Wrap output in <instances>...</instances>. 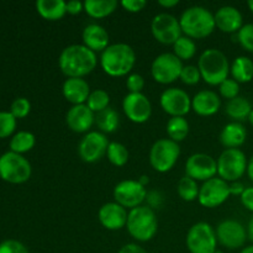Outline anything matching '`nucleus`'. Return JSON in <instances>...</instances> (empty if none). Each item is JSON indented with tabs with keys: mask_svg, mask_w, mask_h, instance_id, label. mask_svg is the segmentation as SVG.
<instances>
[{
	"mask_svg": "<svg viewBox=\"0 0 253 253\" xmlns=\"http://www.w3.org/2000/svg\"><path fill=\"white\" fill-rule=\"evenodd\" d=\"M214 253H224V252H222L221 250H216V251H215Z\"/></svg>",
	"mask_w": 253,
	"mask_h": 253,
	"instance_id": "bf43d9fd",
	"label": "nucleus"
},
{
	"mask_svg": "<svg viewBox=\"0 0 253 253\" xmlns=\"http://www.w3.org/2000/svg\"><path fill=\"white\" fill-rule=\"evenodd\" d=\"M151 32L160 43L174 44L183 36L179 19L167 12L157 14L151 22Z\"/></svg>",
	"mask_w": 253,
	"mask_h": 253,
	"instance_id": "9b49d317",
	"label": "nucleus"
},
{
	"mask_svg": "<svg viewBox=\"0 0 253 253\" xmlns=\"http://www.w3.org/2000/svg\"><path fill=\"white\" fill-rule=\"evenodd\" d=\"M95 125L103 133H113L120 126V116L118 111L113 108H106L105 110L95 114Z\"/></svg>",
	"mask_w": 253,
	"mask_h": 253,
	"instance_id": "c756f323",
	"label": "nucleus"
},
{
	"mask_svg": "<svg viewBox=\"0 0 253 253\" xmlns=\"http://www.w3.org/2000/svg\"><path fill=\"white\" fill-rule=\"evenodd\" d=\"M230 63L226 54L216 48H208L198 59L202 79L209 85H220L229 78Z\"/></svg>",
	"mask_w": 253,
	"mask_h": 253,
	"instance_id": "20e7f679",
	"label": "nucleus"
},
{
	"mask_svg": "<svg viewBox=\"0 0 253 253\" xmlns=\"http://www.w3.org/2000/svg\"><path fill=\"white\" fill-rule=\"evenodd\" d=\"M35 143H36V138H35L34 133L29 132V131H19L10 140V151L17 153V155H22V153L31 151Z\"/></svg>",
	"mask_w": 253,
	"mask_h": 253,
	"instance_id": "2f4dec72",
	"label": "nucleus"
},
{
	"mask_svg": "<svg viewBox=\"0 0 253 253\" xmlns=\"http://www.w3.org/2000/svg\"><path fill=\"white\" fill-rule=\"evenodd\" d=\"M180 156V147L170 138H161L152 145L150 151V163L155 170L167 173L172 169Z\"/></svg>",
	"mask_w": 253,
	"mask_h": 253,
	"instance_id": "6e6552de",
	"label": "nucleus"
},
{
	"mask_svg": "<svg viewBox=\"0 0 253 253\" xmlns=\"http://www.w3.org/2000/svg\"><path fill=\"white\" fill-rule=\"evenodd\" d=\"M113 195L115 203L131 210L142 205L147 198V190L138 180L126 179L115 185Z\"/></svg>",
	"mask_w": 253,
	"mask_h": 253,
	"instance_id": "f8f14e48",
	"label": "nucleus"
},
{
	"mask_svg": "<svg viewBox=\"0 0 253 253\" xmlns=\"http://www.w3.org/2000/svg\"><path fill=\"white\" fill-rule=\"evenodd\" d=\"M217 175L225 182H239L240 178L247 173V160L246 155L240 148H226L221 152L216 161Z\"/></svg>",
	"mask_w": 253,
	"mask_h": 253,
	"instance_id": "423d86ee",
	"label": "nucleus"
},
{
	"mask_svg": "<svg viewBox=\"0 0 253 253\" xmlns=\"http://www.w3.org/2000/svg\"><path fill=\"white\" fill-rule=\"evenodd\" d=\"M158 4H160L161 6L166 7V9H170V7L177 6V5L179 4V1H178V0H160Z\"/></svg>",
	"mask_w": 253,
	"mask_h": 253,
	"instance_id": "3c124183",
	"label": "nucleus"
},
{
	"mask_svg": "<svg viewBox=\"0 0 253 253\" xmlns=\"http://www.w3.org/2000/svg\"><path fill=\"white\" fill-rule=\"evenodd\" d=\"M66 123L73 132L88 133L91 126L95 124V114L86 106V104L72 105L67 111Z\"/></svg>",
	"mask_w": 253,
	"mask_h": 253,
	"instance_id": "aec40b11",
	"label": "nucleus"
},
{
	"mask_svg": "<svg viewBox=\"0 0 253 253\" xmlns=\"http://www.w3.org/2000/svg\"><path fill=\"white\" fill-rule=\"evenodd\" d=\"M66 11L67 14L71 15H79L82 11H84V2L79 0H71L66 2Z\"/></svg>",
	"mask_w": 253,
	"mask_h": 253,
	"instance_id": "49530a36",
	"label": "nucleus"
},
{
	"mask_svg": "<svg viewBox=\"0 0 253 253\" xmlns=\"http://www.w3.org/2000/svg\"><path fill=\"white\" fill-rule=\"evenodd\" d=\"M36 10L43 19L49 21L61 20L67 14L64 0H37Z\"/></svg>",
	"mask_w": 253,
	"mask_h": 253,
	"instance_id": "a878e982",
	"label": "nucleus"
},
{
	"mask_svg": "<svg viewBox=\"0 0 253 253\" xmlns=\"http://www.w3.org/2000/svg\"><path fill=\"white\" fill-rule=\"evenodd\" d=\"M106 156H108L109 162L115 167H124L128 162V157H130L127 148L120 142L109 143Z\"/></svg>",
	"mask_w": 253,
	"mask_h": 253,
	"instance_id": "f704fd0d",
	"label": "nucleus"
},
{
	"mask_svg": "<svg viewBox=\"0 0 253 253\" xmlns=\"http://www.w3.org/2000/svg\"><path fill=\"white\" fill-rule=\"evenodd\" d=\"M32 168L22 155L6 152L0 156V178L11 184H21L31 177Z\"/></svg>",
	"mask_w": 253,
	"mask_h": 253,
	"instance_id": "0eeeda50",
	"label": "nucleus"
},
{
	"mask_svg": "<svg viewBox=\"0 0 253 253\" xmlns=\"http://www.w3.org/2000/svg\"><path fill=\"white\" fill-rule=\"evenodd\" d=\"M221 99L212 90H200L192 98V110L200 116H212L220 110Z\"/></svg>",
	"mask_w": 253,
	"mask_h": 253,
	"instance_id": "4be33fe9",
	"label": "nucleus"
},
{
	"mask_svg": "<svg viewBox=\"0 0 253 253\" xmlns=\"http://www.w3.org/2000/svg\"><path fill=\"white\" fill-rule=\"evenodd\" d=\"M216 239L221 246L229 250H237L246 244L247 230L241 222L227 219L220 222L216 227Z\"/></svg>",
	"mask_w": 253,
	"mask_h": 253,
	"instance_id": "dca6fc26",
	"label": "nucleus"
},
{
	"mask_svg": "<svg viewBox=\"0 0 253 253\" xmlns=\"http://www.w3.org/2000/svg\"><path fill=\"white\" fill-rule=\"evenodd\" d=\"M173 53L182 62L192 59L195 56V53H197V43L194 42V40L189 39V37L183 35L173 44Z\"/></svg>",
	"mask_w": 253,
	"mask_h": 253,
	"instance_id": "72a5a7b5",
	"label": "nucleus"
},
{
	"mask_svg": "<svg viewBox=\"0 0 253 253\" xmlns=\"http://www.w3.org/2000/svg\"><path fill=\"white\" fill-rule=\"evenodd\" d=\"M200 187L198 185L197 180L192 179L188 175H184L179 179L177 185L178 195L182 198L184 202H194L199 197Z\"/></svg>",
	"mask_w": 253,
	"mask_h": 253,
	"instance_id": "473e14b6",
	"label": "nucleus"
},
{
	"mask_svg": "<svg viewBox=\"0 0 253 253\" xmlns=\"http://www.w3.org/2000/svg\"><path fill=\"white\" fill-rule=\"evenodd\" d=\"M161 108L165 113L174 116L184 118L192 110V98L185 90L180 88H168L161 94L160 98Z\"/></svg>",
	"mask_w": 253,
	"mask_h": 253,
	"instance_id": "f3484780",
	"label": "nucleus"
},
{
	"mask_svg": "<svg viewBox=\"0 0 253 253\" xmlns=\"http://www.w3.org/2000/svg\"><path fill=\"white\" fill-rule=\"evenodd\" d=\"M237 41L246 51L253 53V24H246L237 32Z\"/></svg>",
	"mask_w": 253,
	"mask_h": 253,
	"instance_id": "a19ab883",
	"label": "nucleus"
},
{
	"mask_svg": "<svg viewBox=\"0 0 253 253\" xmlns=\"http://www.w3.org/2000/svg\"><path fill=\"white\" fill-rule=\"evenodd\" d=\"M217 174V163L207 153H194L185 162V175L197 182H207Z\"/></svg>",
	"mask_w": 253,
	"mask_h": 253,
	"instance_id": "2eb2a0df",
	"label": "nucleus"
},
{
	"mask_svg": "<svg viewBox=\"0 0 253 253\" xmlns=\"http://www.w3.org/2000/svg\"><path fill=\"white\" fill-rule=\"evenodd\" d=\"M109 141L105 133L100 131H89L78 145L79 157L85 163H95L106 155Z\"/></svg>",
	"mask_w": 253,
	"mask_h": 253,
	"instance_id": "4468645a",
	"label": "nucleus"
},
{
	"mask_svg": "<svg viewBox=\"0 0 253 253\" xmlns=\"http://www.w3.org/2000/svg\"><path fill=\"white\" fill-rule=\"evenodd\" d=\"M31 111V104L29 99L26 98H17L12 101L10 106V113L15 116V119H24Z\"/></svg>",
	"mask_w": 253,
	"mask_h": 253,
	"instance_id": "ea45409f",
	"label": "nucleus"
},
{
	"mask_svg": "<svg viewBox=\"0 0 253 253\" xmlns=\"http://www.w3.org/2000/svg\"><path fill=\"white\" fill-rule=\"evenodd\" d=\"M183 67V62L174 53L166 52L153 59L151 64V76L157 83L170 84L179 79Z\"/></svg>",
	"mask_w": 253,
	"mask_h": 253,
	"instance_id": "9d476101",
	"label": "nucleus"
},
{
	"mask_svg": "<svg viewBox=\"0 0 253 253\" xmlns=\"http://www.w3.org/2000/svg\"><path fill=\"white\" fill-rule=\"evenodd\" d=\"M116 0H85L84 11L93 19H104L118 9Z\"/></svg>",
	"mask_w": 253,
	"mask_h": 253,
	"instance_id": "c85d7f7f",
	"label": "nucleus"
},
{
	"mask_svg": "<svg viewBox=\"0 0 253 253\" xmlns=\"http://www.w3.org/2000/svg\"><path fill=\"white\" fill-rule=\"evenodd\" d=\"M118 253H147V251L137 244H126L119 250Z\"/></svg>",
	"mask_w": 253,
	"mask_h": 253,
	"instance_id": "de8ad7c7",
	"label": "nucleus"
},
{
	"mask_svg": "<svg viewBox=\"0 0 253 253\" xmlns=\"http://www.w3.org/2000/svg\"><path fill=\"white\" fill-rule=\"evenodd\" d=\"M215 25L217 29L225 34H235L244 26V17L237 7L225 5L216 10L214 14Z\"/></svg>",
	"mask_w": 253,
	"mask_h": 253,
	"instance_id": "412c9836",
	"label": "nucleus"
},
{
	"mask_svg": "<svg viewBox=\"0 0 253 253\" xmlns=\"http://www.w3.org/2000/svg\"><path fill=\"white\" fill-rule=\"evenodd\" d=\"M126 229L130 236L138 242H147L157 234L158 221L152 208L147 205L131 209L128 211Z\"/></svg>",
	"mask_w": 253,
	"mask_h": 253,
	"instance_id": "39448f33",
	"label": "nucleus"
},
{
	"mask_svg": "<svg viewBox=\"0 0 253 253\" xmlns=\"http://www.w3.org/2000/svg\"><path fill=\"white\" fill-rule=\"evenodd\" d=\"M83 44L91 49L93 52H103L104 49L108 48L110 44V36L108 31L99 24H89L88 26L84 27L83 34Z\"/></svg>",
	"mask_w": 253,
	"mask_h": 253,
	"instance_id": "b1692460",
	"label": "nucleus"
},
{
	"mask_svg": "<svg viewBox=\"0 0 253 253\" xmlns=\"http://www.w3.org/2000/svg\"><path fill=\"white\" fill-rule=\"evenodd\" d=\"M123 110L130 121L145 124L152 115V104L142 93H128L123 100Z\"/></svg>",
	"mask_w": 253,
	"mask_h": 253,
	"instance_id": "a211bd4d",
	"label": "nucleus"
},
{
	"mask_svg": "<svg viewBox=\"0 0 253 253\" xmlns=\"http://www.w3.org/2000/svg\"><path fill=\"white\" fill-rule=\"evenodd\" d=\"M230 73L237 83H249L253 79V61L246 56H239L234 59Z\"/></svg>",
	"mask_w": 253,
	"mask_h": 253,
	"instance_id": "cd10ccee",
	"label": "nucleus"
},
{
	"mask_svg": "<svg viewBox=\"0 0 253 253\" xmlns=\"http://www.w3.org/2000/svg\"><path fill=\"white\" fill-rule=\"evenodd\" d=\"M128 212L127 210L115 202L106 203L99 209L98 219L101 226L110 231H116L126 227Z\"/></svg>",
	"mask_w": 253,
	"mask_h": 253,
	"instance_id": "6ab92c4d",
	"label": "nucleus"
},
{
	"mask_svg": "<svg viewBox=\"0 0 253 253\" xmlns=\"http://www.w3.org/2000/svg\"><path fill=\"white\" fill-rule=\"evenodd\" d=\"M120 5L128 12H140L145 9L147 1L146 0H123Z\"/></svg>",
	"mask_w": 253,
	"mask_h": 253,
	"instance_id": "c03bdc74",
	"label": "nucleus"
},
{
	"mask_svg": "<svg viewBox=\"0 0 253 253\" xmlns=\"http://www.w3.org/2000/svg\"><path fill=\"white\" fill-rule=\"evenodd\" d=\"M0 253H29V250L20 241L6 240L0 244Z\"/></svg>",
	"mask_w": 253,
	"mask_h": 253,
	"instance_id": "37998d69",
	"label": "nucleus"
},
{
	"mask_svg": "<svg viewBox=\"0 0 253 253\" xmlns=\"http://www.w3.org/2000/svg\"><path fill=\"white\" fill-rule=\"evenodd\" d=\"M16 128V119L10 111H0V138L9 137Z\"/></svg>",
	"mask_w": 253,
	"mask_h": 253,
	"instance_id": "e433bc0d",
	"label": "nucleus"
},
{
	"mask_svg": "<svg viewBox=\"0 0 253 253\" xmlns=\"http://www.w3.org/2000/svg\"><path fill=\"white\" fill-rule=\"evenodd\" d=\"M247 138V131L245 126L241 123L232 121L227 125L224 126V128L220 132V142L226 148H239L245 143Z\"/></svg>",
	"mask_w": 253,
	"mask_h": 253,
	"instance_id": "393cba45",
	"label": "nucleus"
},
{
	"mask_svg": "<svg viewBox=\"0 0 253 253\" xmlns=\"http://www.w3.org/2000/svg\"><path fill=\"white\" fill-rule=\"evenodd\" d=\"M101 69L110 77H125L136 63L135 49L127 43H114L100 54Z\"/></svg>",
	"mask_w": 253,
	"mask_h": 253,
	"instance_id": "f03ea898",
	"label": "nucleus"
},
{
	"mask_svg": "<svg viewBox=\"0 0 253 253\" xmlns=\"http://www.w3.org/2000/svg\"><path fill=\"white\" fill-rule=\"evenodd\" d=\"M62 93L72 105L85 104L91 90L88 82L83 78H67L62 85Z\"/></svg>",
	"mask_w": 253,
	"mask_h": 253,
	"instance_id": "5701e85b",
	"label": "nucleus"
},
{
	"mask_svg": "<svg viewBox=\"0 0 253 253\" xmlns=\"http://www.w3.org/2000/svg\"><path fill=\"white\" fill-rule=\"evenodd\" d=\"M247 5H249V9L251 10V12L253 14V0H249V1H247Z\"/></svg>",
	"mask_w": 253,
	"mask_h": 253,
	"instance_id": "4d7b16f0",
	"label": "nucleus"
},
{
	"mask_svg": "<svg viewBox=\"0 0 253 253\" xmlns=\"http://www.w3.org/2000/svg\"><path fill=\"white\" fill-rule=\"evenodd\" d=\"M245 185L242 184L241 182H234L230 184V192H231V195H239L241 197L242 193L245 192Z\"/></svg>",
	"mask_w": 253,
	"mask_h": 253,
	"instance_id": "8fccbe9b",
	"label": "nucleus"
},
{
	"mask_svg": "<svg viewBox=\"0 0 253 253\" xmlns=\"http://www.w3.org/2000/svg\"><path fill=\"white\" fill-rule=\"evenodd\" d=\"M166 130H167L168 137L178 143L187 138L189 133V123L183 116H174L168 120Z\"/></svg>",
	"mask_w": 253,
	"mask_h": 253,
	"instance_id": "7c9ffc66",
	"label": "nucleus"
},
{
	"mask_svg": "<svg viewBox=\"0 0 253 253\" xmlns=\"http://www.w3.org/2000/svg\"><path fill=\"white\" fill-rule=\"evenodd\" d=\"M86 106L93 111L94 114H98L100 111L105 110L106 108H109V104H110V95H109L108 91H105L104 89H95L90 93V95L88 96V100H86Z\"/></svg>",
	"mask_w": 253,
	"mask_h": 253,
	"instance_id": "c9c22d12",
	"label": "nucleus"
},
{
	"mask_svg": "<svg viewBox=\"0 0 253 253\" xmlns=\"http://www.w3.org/2000/svg\"><path fill=\"white\" fill-rule=\"evenodd\" d=\"M249 121H250V124H251V125L253 126V110L251 111V114H250V116H249Z\"/></svg>",
	"mask_w": 253,
	"mask_h": 253,
	"instance_id": "13d9d810",
	"label": "nucleus"
},
{
	"mask_svg": "<svg viewBox=\"0 0 253 253\" xmlns=\"http://www.w3.org/2000/svg\"><path fill=\"white\" fill-rule=\"evenodd\" d=\"M147 202L150 203V208L152 207H160L161 203H162V195L158 192H151L147 193Z\"/></svg>",
	"mask_w": 253,
	"mask_h": 253,
	"instance_id": "09e8293b",
	"label": "nucleus"
},
{
	"mask_svg": "<svg viewBox=\"0 0 253 253\" xmlns=\"http://www.w3.org/2000/svg\"><path fill=\"white\" fill-rule=\"evenodd\" d=\"M240 253H253V244L250 245V246L244 247V249L241 250V252H240Z\"/></svg>",
	"mask_w": 253,
	"mask_h": 253,
	"instance_id": "6e6d98bb",
	"label": "nucleus"
},
{
	"mask_svg": "<svg viewBox=\"0 0 253 253\" xmlns=\"http://www.w3.org/2000/svg\"><path fill=\"white\" fill-rule=\"evenodd\" d=\"M138 182H140V184H142L143 187H146V185L148 184V183H150V179H148V177L147 175H141L140 178H138Z\"/></svg>",
	"mask_w": 253,
	"mask_h": 253,
	"instance_id": "5fc2aeb1",
	"label": "nucleus"
},
{
	"mask_svg": "<svg viewBox=\"0 0 253 253\" xmlns=\"http://www.w3.org/2000/svg\"><path fill=\"white\" fill-rule=\"evenodd\" d=\"M179 24L184 36L192 40H200L210 36L214 32V14L204 6H190L182 12Z\"/></svg>",
	"mask_w": 253,
	"mask_h": 253,
	"instance_id": "7ed1b4c3",
	"label": "nucleus"
},
{
	"mask_svg": "<svg viewBox=\"0 0 253 253\" xmlns=\"http://www.w3.org/2000/svg\"><path fill=\"white\" fill-rule=\"evenodd\" d=\"M180 81L187 85H195L202 79V74H200L198 66H193V64H188L184 66L182 69V73L179 77Z\"/></svg>",
	"mask_w": 253,
	"mask_h": 253,
	"instance_id": "4c0bfd02",
	"label": "nucleus"
},
{
	"mask_svg": "<svg viewBox=\"0 0 253 253\" xmlns=\"http://www.w3.org/2000/svg\"><path fill=\"white\" fill-rule=\"evenodd\" d=\"M240 199H241L242 205H244L247 210L253 212V187L246 188L245 192L242 193L241 197H240Z\"/></svg>",
	"mask_w": 253,
	"mask_h": 253,
	"instance_id": "a18cd8bd",
	"label": "nucleus"
},
{
	"mask_svg": "<svg viewBox=\"0 0 253 253\" xmlns=\"http://www.w3.org/2000/svg\"><path fill=\"white\" fill-rule=\"evenodd\" d=\"M126 86L130 93H142L145 88V78L138 73H131L126 79Z\"/></svg>",
	"mask_w": 253,
	"mask_h": 253,
	"instance_id": "79ce46f5",
	"label": "nucleus"
},
{
	"mask_svg": "<svg viewBox=\"0 0 253 253\" xmlns=\"http://www.w3.org/2000/svg\"><path fill=\"white\" fill-rule=\"evenodd\" d=\"M219 91L221 94L222 98L225 99H235L239 96L240 94V83H237L235 79L227 78L222 82L219 85Z\"/></svg>",
	"mask_w": 253,
	"mask_h": 253,
	"instance_id": "58836bf2",
	"label": "nucleus"
},
{
	"mask_svg": "<svg viewBox=\"0 0 253 253\" xmlns=\"http://www.w3.org/2000/svg\"><path fill=\"white\" fill-rule=\"evenodd\" d=\"M247 237L253 242V216L250 220L249 226H247Z\"/></svg>",
	"mask_w": 253,
	"mask_h": 253,
	"instance_id": "864d4df0",
	"label": "nucleus"
},
{
	"mask_svg": "<svg viewBox=\"0 0 253 253\" xmlns=\"http://www.w3.org/2000/svg\"><path fill=\"white\" fill-rule=\"evenodd\" d=\"M96 66V53L84 44L67 46L58 57V67L67 78H83L90 74Z\"/></svg>",
	"mask_w": 253,
	"mask_h": 253,
	"instance_id": "f257e3e1",
	"label": "nucleus"
},
{
	"mask_svg": "<svg viewBox=\"0 0 253 253\" xmlns=\"http://www.w3.org/2000/svg\"><path fill=\"white\" fill-rule=\"evenodd\" d=\"M187 249L190 253H214L216 251V231L208 222H197L185 237Z\"/></svg>",
	"mask_w": 253,
	"mask_h": 253,
	"instance_id": "1a4fd4ad",
	"label": "nucleus"
},
{
	"mask_svg": "<svg viewBox=\"0 0 253 253\" xmlns=\"http://www.w3.org/2000/svg\"><path fill=\"white\" fill-rule=\"evenodd\" d=\"M230 195H231V192H230L229 183L225 182L221 178L215 177L203 183L198 200L200 205L204 208L214 209L224 204L229 199Z\"/></svg>",
	"mask_w": 253,
	"mask_h": 253,
	"instance_id": "ddd939ff",
	"label": "nucleus"
},
{
	"mask_svg": "<svg viewBox=\"0 0 253 253\" xmlns=\"http://www.w3.org/2000/svg\"><path fill=\"white\" fill-rule=\"evenodd\" d=\"M247 175L251 179V182H253V156L249 160V165H247Z\"/></svg>",
	"mask_w": 253,
	"mask_h": 253,
	"instance_id": "603ef678",
	"label": "nucleus"
},
{
	"mask_svg": "<svg viewBox=\"0 0 253 253\" xmlns=\"http://www.w3.org/2000/svg\"><path fill=\"white\" fill-rule=\"evenodd\" d=\"M253 110L252 104L250 103L249 99L244 98V96H237V98L231 99L227 101L226 106H225V113L229 118L236 123H241L244 120H249V116Z\"/></svg>",
	"mask_w": 253,
	"mask_h": 253,
	"instance_id": "bb28decb",
	"label": "nucleus"
}]
</instances>
